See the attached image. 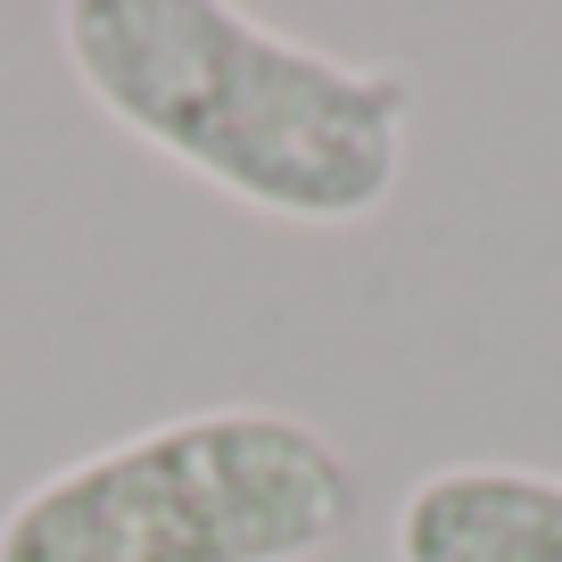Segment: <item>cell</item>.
I'll use <instances>...</instances> for the list:
<instances>
[{
    "mask_svg": "<svg viewBox=\"0 0 562 562\" xmlns=\"http://www.w3.org/2000/svg\"><path fill=\"white\" fill-rule=\"evenodd\" d=\"M58 42L108 124L257 215L364 224L405 175L414 83L397 67L273 34L248 9L67 0Z\"/></svg>",
    "mask_w": 562,
    "mask_h": 562,
    "instance_id": "1",
    "label": "cell"
},
{
    "mask_svg": "<svg viewBox=\"0 0 562 562\" xmlns=\"http://www.w3.org/2000/svg\"><path fill=\"white\" fill-rule=\"evenodd\" d=\"M356 521V463L273 405L158 422L0 513V562H306Z\"/></svg>",
    "mask_w": 562,
    "mask_h": 562,
    "instance_id": "2",
    "label": "cell"
},
{
    "mask_svg": "<svg viewBox=\"0 0 562 562\" xmlns=\"http://www.w3.org/2000/svg\"><path fill=\"white\" fill-rule=\"evenodd\" d=\"M397 562H562V472L447 463L397 505Z\"/></svg>",
    "mask_w": 562,
    "mask_h": 562,
    "instance_id": "3",
    "label": "cell"
}]
</instances>
